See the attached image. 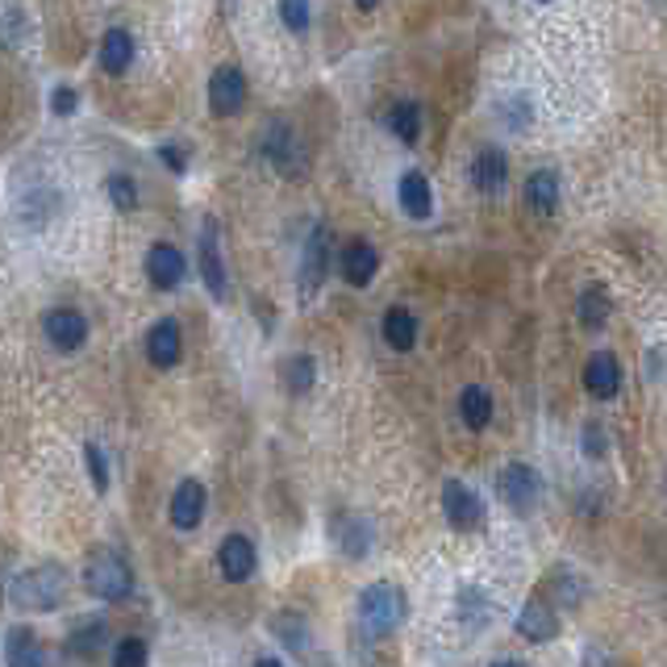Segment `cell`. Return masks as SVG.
<instances>
[{"instance_id": "38", "label": "cell", "mask_w": 667, "mask_h": 667, "mask_svg": "<svg viewBox=\"0 0 667 667\" xmlns=\"http://www.w3.org/2000/svg\"><path fill=\"white\" fill-rule=\"evenodd\" d=\"M159 154H163V163H168V168H172V172H184V163H189V159H184V146H172V142H163V146H159Z\"/></svg>"}, {"instance_id": "19", "label": "cell", "mask_w": 667, "mask_h": 667, "mask_svg": "<svg viewBox=\"0 0 667 667\" xmlns=\"http://www.w3.org/2000/svg\"><path fill=\"white\" fill-rule=\"evenodd\" d=\"M396 196H401V209L410 213L413 222H426L434 213V192H429V180L422 172H405L401 184H396Z\"/></svg>"}, {"instance_id": "28", "label": "cell", "mask_w": 667, "mask_h": 667, "mask_svg": "<svg viewBox=\"0 0 667 667\" xmlns=\"http://www.w3.org/2000/svg\"><path fill=\"white\" fill-rule=\"evenodd\" d=\"M609 313H614V305H609V292L605 289H584L580 301H576V317H580L584 330H605V322H609Z\"/></svg>"}, {"instance_id": "35", "label": "cell", "mask_w": 667, "mask_h": 667, "mask_svg": "<svg viewBox=\"0 0 667 667\" xmlns=\"http://www.w3.org/2000/svg\"><path fill=\"white\" fill-rule=\"evenodd\" d=\"M280 18L289 26L292 34H305L309 26V0H280Z\"/></svg>"}, {"instance_id": "7", "label": "cell", "mask_w": 667, "mask_h": 667, "mask_svg": "<svg viewBox=\"0 0 667 667\" xmlns=\"http://www.w3.org/2000/svg\"><path fill=\"white\" fill-rule=\"evenodd\" d=\"M330 230L317 225L305 242V255H301V272H296V289L301 296H313V292L325 284V272H330Z\"/></svg>"}, {"instance_id": "25", "label": "cell", "mask_w": 667, "mask_h": 667, "mask_svg": "<svg viewBox=\"0 0 667 667\" xmlns=\"http://www.w3.org/2000/svg\"><path fill=\"white\" fill-rule=\"evenodd\" d=\"M272 634H280V643H284L292 655H305V650L313 647V630H309L305 614H275Z\"/></svg>"}, {"instance_id": "18", "label": "cell", "mask_w": 667, "mask_h": 667, "mask_svg": "<svg viewBox=\"0 0 667 667\" xmlns=\"http://www.w3.org/2000/svg\"><path fill=\"white\" fill-rule=\"evenodd\" d=\"M472 184H476L484 196H501L505 192V184H509V159L501 151H479L476 163H472Z\"/></svg>"}, {"instance_id": "43", "label": "cell", "mask_w": 667, "mask_h": 667, "mask_svg": "<svg viewBox=\"0 0 667 667\" xmlns=\"http://www.w3.org/2000/svg\"><path fill=\"white\" fill-rule=\"evenodd\" d=\"M543 4H547V0H543Z\"/></svg>"}, {"instance_id": "40", "label": "cell", "mask_w": 667, "mask_h": 667, "mask_svg": "<svg viewBox=\"0 0 667 667\" xmlns=\"http://www.w3.org/2000/svg\"><path fill=\"white\" fill-rule=\"evenodd\" d=\"M255 667H284V664H280V659H272V655H263V659H259Z\"/></svg>"}, {"instance_id": "33", "label": "cell", "mask_w": 667, "mask_h": 667, "mask_svg": "<svg viewBox=\"0 0 667 667\" xmlns=\"http://www.w3.org/2000/svg\"><path fill=\"white\" fill-rule=\"evenodd\" d=\"M84 463H88V476H92V488L97 493H109V463H104V451L97 443L84 446Z\"/></svg>"}, {"instance_id": "6", "label": "cell", "mask_w": 667, "mask_h": 667, "mask_svg": "<svg viewBox=\"0 0 667 667\" xmlns=\"http://www.w3.org/2000/svg\"><path fill=\"white\" fill-rule=\"evenodd\" d=\"M443 514L459 534H472V530L484 526V501H479L467 484H459V479H446L443 484Z\"/></svg>"}, {"instance_id": "29", "label": "cell", "mask_w": 667, "mask_h": 667, "mask_svg": "<svg viewBox=\"0 0 667 667\" xmlns=\"http://www.w3.org/2000/svg\"><path fill=\"white\" fill-rule=\"evenodd\" d=\"M388 130H393V138H401V142H417V138H422V109L413 101H396L393 109H388Z\"/></svg>"}, {"instance_id": "20", "label": "cell", "mask_w": 667, "mask_h": 667, "mask_svg": "<svg viewBox=\"0 0 667 667\" xmlns=\"http://www.w3.org/2000/svg\"><path fill=\"white\" fill-rule=\"evenodd\" d=\"M146 360L154 367H172L180 360V322L175 317H163V322L151 325V334H146Z\"/></svg>"}, {"instance_id": "37", "label": "cell", "mask_w": 667, "mask_h": 667, "mask_svg": "<svg viewBox=\"0 0 667 667\" xmlns=\"http://www.w3.org/2000/svg\"><path fill=\"white\" fill-rule=\"evenodd\" d=\"M75 104H80V97H75V88L71 84H59L51 97V109L59 113V118H68V113H75Z\"/></svg>"}, {"instance_id": "23", "label": "cell", "mask_w": 667, "mask_h": 667, "mask_svg": "<svg viewBox=\"0 0 667 667\" xmlns=\"http://www.w3.org/2000/svg\"><path fill=\"white\" fill-rule=\"evenodd\" d=\"M104 634H109L104 617H80L75 630L68 634V650L71 655H80V659H92V655L104 647Z\"/></svg>"}, {"instance_id": "27", "label": "cell", "mask_w": 667, "mask_h": 667, "mask_svg": "<svg viewBox=\"0 0 667 667\" xmlns=\"http://www.w3.org/2000/svg\"><path fill=\"white\" fill-rule=\"evenodd\" d=\"M130 59H134V38L125 34V30H109L101 38V71L121 75V71L130 68Z\"/></svg>"}, {"instance_id": "5", "label": "cell", "mask_w": 667, "mask_h": 667, "mask_svg": "<svg viewBox=\"0 0 667 667\" xmlns=\"http://www.w3.org/2000/svg\"><path fill=\"white\" fill-rule=\"evenodd\" d=\"M263 159H267L280 175H289V180H301V175L309 172L305 146L296 142L289 121H272V130L263 134Z\"/></svg>"}, {"instance_id": "31", "label": "cell", "mask_w": 667, "mask_h": 667, "mask_svg": "<svg viewBox=\"0 0 667 667\" xmlns=\"http://www.w3.org/2000/svg\"><path fill=\"white\" fill-rule=\"evenodd\" d=\"M459 617H463V626L484 630V626H488V617H493V609H488V597H484L479 588H463V593H459Z\"/></svg>"}, {"instance_id": "42", "label": "cell", "mask_w": 667, "mask_h": 667, "mask_svg": "<svg viewBox=\"0 0 667 667\" xmlns=\"http://www.w3.org/2000/svg\"><path fill=\"white\" fill-rule=\"evenodd\" d=\"M355 4H360V9H376L380 0H355Z\"/></svg>"}, {"instance_id": "15", "label": "cell", "mask_w": 667, "mask_h": 667, "mask_svg": "<svg viewBox=\"0 0 667 667\" xmlns=\"http://www.w3.org/2000/svg\"><path fill=\"white\" fill-rule=\"evenodd\" d=\"M146 275H151L154 289H163V292L180 289V280H184V255L175 251L172 242H154L151 251H146Z\"/></svg>"}, {"instance_id": "17", "label": "cell", "mask_w": 667, "mask_h": 667, "mask_svg": "<svg viewBox=\"0 0 667 667\" xmlns=\"http://www.w3.org/2000/svg\"><path fill=\"white\" fill-rule=\"evenodd\" d=\"M372 538H376V530H372L367 517L360 514L334 517V543H338V550H343L346 559H363V555L372 550Z\"/></svg>"}, {"instance_id": "8", "label": "cell", "mask_w": 667, "mask_h": 667, "mask_svg": "<svg viewBox=\"0 0 667 667\" xmlns=\"http://www.w3.org/2000/svg\"><path fill=\"white\" fill-rule=\"evenodd\" d=\"M564 630V621L555 614V605L547 597H530L522 605V614H517V634L526 638V643H555Z\"/></svg>"}, {"instance_id": "3", "label": "cell", "mask_w": 667, "mask_h": 667, "mask_svg": "<svg viewBox=\"0 0 667 667\" xmlns=\"http://www.w3.org/2000/svg\"><path fill=\"white\" fill-rule=\"evenodd\" d=\"M84 588L104 605H118L134 597V572L118 550H92L84 564Z\"/></svg>"}, {"instance_id": "21", "label": "cell", "mask_w": 667, "mask_h": 667, "mask_svg": "<svg viewBox=\"0 0 667 667\" xmlns=\"http://www.w3.org/2000/svg\"><path fill=\"white\" fill-rule=\"evenodd\" d=\"M4 667H42V643L30 626H13L4 634Z\"/></svg>"}, {"instance_id": "36", "label": "cell", "mask_w": 667, "mask_h": 667, "mask_svg": "<svg viewBox=\"0 0 667 667\" xmlns=\"http://www.w3.org/2000/svg\"><path fill=\"white\" fill-rule=\"evenodd\" d=\"M605 451H609L605 426H600V422H588V426H584V455H588V459H605Z\"/></svg>"}, {"instance_id": "1", "label": "cell", "mask_w": 667, "mask_h": 667, "mask_svg": "<svg viewBox=\"0 0 667 667\" xmlns=\"http://www.w3.org/2000/svg\"><path fill=\"white\" fill-rule=\"evenodd\" d=\"M68 572L59 564H38L18 572V580L9 584V597L18 609H38V614H54L59 605H68Z\"/></svg>"}, {"instance_id": "10", "label": "cell", "mask_w": 667, "mask_h": 667, "mask_svg": "<svg viewBox=\"0 0 667 667\" xmlns=\"http://www.w3.org/2000/svg\"><path fill=\"white\" fill-rule=\"evenodd\" d=\"M209 493L201 479H180L172 493V505H168V517H172L175 530H196L201 517H205Z\"/></svg>"}, {"instance_id": "14", "label": "cell", "mask_w": 667, "mask_h": 667, "mask_svg": "<svg viewBox=\"0 0 667 667\" xmlns=\"http://www.w3.org/2000/svg\"><path fill=\"white\" fill-rule=\"evenodd\" d=\"M196 255H201V275H205V289L213 292V301H225V263L222 246H218V222H205L201 239H196Z\"/></svg>"}, {"instance_id": "32", "label": "cell", "mask_w": 667, "mask_h": 667, "mask_svg": "<svg viewBox=\"0 0 667 667\" xmlns=\"http://www.w3.org/2000/svg\"><path fill=\"white\" fill-rule=\"evenodd\" d=\"M104 192H109V201L121 209V213H130V209H138V189L130 175H109L104 180Z\"/></svg>"}, {"instance_id": "16", "label": "cell", "mask_w": 667, "mask_h": 667, "mask_svg": "<svg viewBox=\"0 0 667 667\" xmlns=\"http://www.w3.org/2000/svg\"><path fill=\"white\" fill-rule=\"evenodd\" d=\"M584 388L597 396V401H614L621 393V367L609 351H597L593 360L584 363Z\"/></svg>"}, {"instance_id": "22", "label": "cell", "mask_w": 667, "mask_h": 667, "mask_svg": "<svg viewBox=\"0 0 667 667\" xmlns=\"http://www.w3.org/2000/svg\"><path fill=\"white\" fill-rule=\"evenodd\" d=\"M384 343L393 346V351H413V343H417V317H413L405 305H393L388 313H384Z\"/></svg>"}, {"instance_id": "26", "label": "cell", "mask_w": 667, "mask_h": 667, "mask_svg": "<svg viewBox=\"0 0 667 667\" xmlns=\"http://www.w3.org/2000/svg\"><path fill=\"white\" fill-rule=\"evenodd\" d=\"M526 205L538 218L555 213V205H559V180H555V172H534L526 180Z\"/></svg>"}, {"instance_id": "9", "label": "cell", "mask_w": 667, "mask_h": 667, "mask_svg": "<svg viewBox=\"0 0 667 667\" xmlns=\"http://www.w3.org/2000/svg\"><path fill=\"white\" fill-rule=\"evenodd\" d=\"M42 330H47V338H51L54 351H80L88 338V317L80 309L59 305L42 317Z\"/></svg>"}, {"instance_id": "13", "label": "cell", "mask_w": 667, "mask_h": 667, "mask_svg": "<svg viewBox=\"0 0 667 667\" xmlns=\"http://www.w3.org/2000/svg\"><path fill=\"white\" fill-rule=\"evenodd\" d=\"M380 267V255L372 242H346L343 251H338V272H343V280L351 284V289H367L372 284V275H376Z\"/></svg>"}, {"instance_id": "39", "label": "cell", "mask_w": 667, "mask_h": 667, "mask_svg": "<svg viewBox=\"0 0 667 667\" xmlns=\"http://www.w3.org/2000/svg\"><path fill=\"white\" fill-rule=\"evenodd\" d=\"M584 667H609V655H605L600 647H593L588 655H584Z\"/></svg>"}, {"instance_id": "12", "label": "cell", "mask_w": 667, "mask_h": 667, "mask_svg": "<svg viewBox=\"0 0 667 667\" xmlns=\"http://www.w3.org/2000/svg\"><path fill=\"white\" fill-rule=\"evenodd\" d=\"M218 567H222V576L230 584H246L259 567L255 543H251L246 534H230L222 543V550H218Z\"/></svg>"}, {"instance_id": "30", "label": "cell", "mask_w": 667, "mask_h": 667, "mask_svg": "<svg viewBox=\"0 0 667 667\" xmlns=\"http://www.w3.org/2000/svg\"><path fill=\"white\" fill-rule=\"evenodd\" d=\"M313 380H317V363L309 360V355H289L284 360V388L292 396H305L313 388Z\"/></svg>"}, {"instance_id": "11", "label": "cell", "mask_w": 667, "mask_h": 667, "mask_svg": "<svg viewBox=\"0 0 667 667\" xmlns=\"http://www.w3.org/2000/svg\"><path fill=\"white\" fill-rule=\"evenodd\" d=\"M246 104V75L239 68H218L209 80V109L218 118H234Z\"/></svg>"}, {"instance_id": "24", "label": "cell", "mask_w": 667, "mask_h": 667, "mask_svg": "<svg viewBox=\"0 0 667 667\" xmlns=\"http://www.w3.org/2000/svg\"><path fill=\"white\" fill-rule=\"evenodd\" d=\"M459 417L467 429H484L493 422V396L488 388H479V384H467L459 393Z\"/></svg>"}, {"instance_id": "34", "label": "cell", "mask_w": 667, "mask_h": 667, "mask_svg": "<svg viewBox=\"0 0 667 667\" xmlns=\"http://www.w3.org/2000/svg\"><path fill=\"white\" fill-rule=\"evenodd\" d=\"M113 667H146V643L142 638H121L113 650Z\"/></svg>"}, {"instance_id": "4", "label": "cell", "mask_w": 667, "mask_h": 667, "mask_svg": "<svg viewBox=\"0 0 667 667\" xmlns=\"http://www.w3.org/2000/svg\"><path fill=\"white\" fill-rule=\"evenodd\" d=\"M496 493L514 514H534L538 501H543V476L530 463H505L501 476H496Z\"/></svg>"}, {"instance_id": "41", "label": "cell", "mask_w": 667, "mask_h": 667, "mask_svg": "<svg viewBox=\"0 0 667 667\" xmlns=\"http://www.w3.org/2000/svg\"><path fill=\"white\" fill-rule=\"evenodd\" d=\"M493 667H526L522 659H501V664H493Z\"/></svg>"}, {"instance_id": "2", "label": "cell", "mask_w": 667, "mask_h": 667, "mask_svg": "<svg viewBox=\"0 0 667 667\" xmlns=\"http://www.w3.org/2000/svg\"><path fill=\"white\" fill-rule=\"evenodd\" d=\"M405 617H410V597H405V588H401V584L376 580L360 593V621L372 634L401 630V626H405Z\"/></svg>"}]
</instances>
